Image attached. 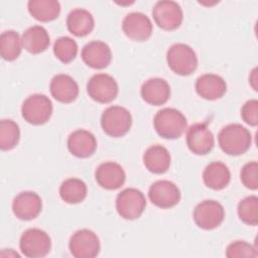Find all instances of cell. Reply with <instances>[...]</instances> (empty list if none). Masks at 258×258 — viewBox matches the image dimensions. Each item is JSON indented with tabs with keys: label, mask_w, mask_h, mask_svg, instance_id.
Wrapping results in <instances>:
<instances>
[{
	"label": "cell",
	"mask_w": 258,
	"mask_h": 258,
	"mask_svg": "<svg viewBox=\"0 0 258 258\" xmlns=\"http://www.w3.org/2000/svg\"><path fill=\"white\" fill-rule=\"evenodd\" d=\"M21 253L29 258L46 256L51 248V240L48 234L38 228H30L24 231L19 240Z\"/></svg>",
	"instance_id": "obj_6"
},
{
	"label": "cell",
	"mask_w": 258,
	"mask_h": 258,
	"mask_svg": "<svg viewBox=\"0 0 258 258\" xmlns=\"http://www.w3.org/2000/svg\"><path fill=\"white\" fill-rule=\"evenodd\" d=\"M220 148L228 155H241L247 152L252 144L250 131L238 123L229 124L221 129L218 135Z\"/></svg>",
	"instance_id": "obj_1"
},
{
	"label": "cell",
	"mask_w": 258,
	"mask_h": 258,
	"mask_svg": "<svg viewBox=\"0 0 258 258\" xmlns=\"http://www.w3.org/2000/svg\"><path fill=\"white\" fill-rule=\"evenodd\" d=\"M21 40L23 48L32 54L45 51L50 43L47 30L40 25H33L27 28L23 32Z\"/></svg>",
	"instance_id": "obj_23"
},
{
	"label": "cell",
	"mask_w": 258,
	"mask_h": 258,
	"mask_svg": "<svg viewBox=\"0 0 258 258\" xmlns=\"http://www.w3.org/2000/svg\"><path fill=\"white\" fill-rule=\"evenodd\" d=\"M192 218L198 227L204 230H213L219 227L225 218L224 207L217 201L206 200L198 204Z\"/></svg>",
	"instance_id": "obj_10"
},
{
	"label": "cell",
	"mask_w": 258,
	"mask_h": 258,
	"mask_svg": "<svg viewBox=\"0 0 258 258\" xmlns=\"http://www.w3.org/2000/svg\"><path fill=\"white\" fill-rule=\"evenodd\" d=\"M87 185L79 178L71 177L63 180L59 186V196L67 204L75 205L82 203L87 197Z\"/></svg>",
	"instance_id": "obj_27"
},
{
	"label": "cell",
	"mask_w": 258,
	"mask_h": 258,
	"mask_svg": "<svg viewBox=\"0 0 258 258\" xmlns=\"http://www.w3.org/2000/svg\"><path fill=\"white\" fill-rule=\"evenodd\" d=\"M249 83L252 88L257 91V68H254L251 72V75L249 76Z\"/></svg>",
	"instance_id": "obj_35"
},
{
	"label": "cell",
	"mask_w": 258,
	"mask_h": 258,
	"mask_svg": "<svg viewBox=\"0 0 258 258\" xmlns=\"http://www.w3.org/2000/svg\"><path fill=\"white\" fill-rule=\"evenodd\" d=\"M171 161L169 151L162 145L155 144L148 147L143 154V163L152 173L161 174L167 171Z\"/></svg>",
	"instance_id": "obj_22"
},
{
	"label": "cell",
	"mask_w": 258,
	"mask_h": 258,
	"mask_svg": "<svg viewBox=\"0 0 258 258\" xmlns=\"http://www.w3.org/2000/svg\"><path fill=\"white\" fill-rule=\"evenodd\" d=\"M146 199L143 192L134 187H128L118 194L116 210L125 220H136L144 212Z\"/></svg>",
	"instance_id": "obj_7"
},
{
	"label": "cell",
	"mask_w": 258,
	"mask_h": 258,
	"mask_svg": "<svg viewBox=\"0 0 258 258\" xmlns=\"http://www.w3.org/2000/svg\"><path fill=\"white\" fill-rule=\"evenodd\" d=\"M258 253L256 248L246 241L232 242L226 250V256L229 258H241V257H257Z\"/></svg>",
	"instance_id": "obj_32"
},
{
	"label": "cell",
	"mask_w": 258,
	"mask_h": 258,
	"mask_svg": "<svg viewBox=\"0 0 258 258\" xmlns=\"http://www.w3.org/2000/svg\"><path fill=\"white\" fill-rule=\"evenodd\" d=\"M42 202L34 191H22L12 202V212L19 220L30 221L35 219L41 212Z\"/></svg>",
	"instance_id": "obj_15"
},
{
	"label": "cell",
	"mask_w": 258,
	"mask_h": 258,
	"mask_svg": "<svg viewBox=\"0 0 258 258\" xmlns=\"http://www.w3.org/2000/svg\"><path fill=\"white\" fill-rule=\"evenodd\" d=\"M196 91L200 97L209 101L222 98L227 92L226 81L215 74L200 76L196 82Z\"/></svg>",
	"instance_id": "obj_20"
},
{
	"label": "cell",
	"mask_w": 258,
	"mask_h": 258,
	"mask_svg": "<svg viewBox=\"0 0 258 258\" xmlns=\"http://www.w3.org/2000/svg\"><path fill=\"white\" fill-rule=\"evenodd\" d=\"M153 125L160 137L164 139H176L184 132L187 121L179 110L163 108L155 114Z\"/></svg>",
	"instance_id": "obj_2"
},
{
	"label": "cell",
	"mask_w": 258,
	"mask_h": 258,
	"mask_svg": "<svg viewBox=\"0 0 258 258\" xmlns=\"http://www.w3.org/2000/svg\"><path fill=\"white\" fill-rule=\"evenodd\" d=\"M188 149L197 155L208 154L215 145L214 135L207 123H195L189 126L185 135Z\"/></svg>",
	"instance_id": "obj_13"
},
{
	"label": "cell",
	"mask_w": 258,
	"mask_h": 258,
	"mask_svg": "<svg viewBox=\"0 0 258 258\" xmlns=\"http://www.w3.org/2000/svg\"><path fill=\"white\" fill-rule=\"evenodd\" d=\"M240 178L247 188L256 190L258 188V163L256 161L247 162L241 169Z\"/></svg>",
	"instance_id": "obj_33"
},
{
	"label": "cell",
	"mask_w": 258,
	"mask_h": 258,
	"mask_svg": "<svg viewBox=\"0 0 258 258\" xmlns=\"http://www.w3.org/2000/svg\"><path fill=\"white\" fill-rule=\"evenodd\" d=\"M152 16L158 27L167 31L177 29L183 20L181 7L170 0L156 2L152 9Z\"/></svg>",
	"instance_id": "obj_9"
},
{
	"label": "cell",
	"mask_w": 258,
	"mask_h": 258,
	"mask_svg": "<svg viewBox=\"0 0 258 258\" xmlns=\"http://www.w3.org/2000/svg\"><path fill=\"white\" fill-rule=\"evenodd\" d=\"M203 180L208 187L214 190H221L229 184L231 180V172L225 163L221 161H213L204 169Z\"/></svg>",
	"instance_id": "obj_25"
},
{
	"label": "cell",
	"mask_w": 258,
	"mask_h": 258,
	"mask_svg": "<svg viewBox=\"0 0 258 258\" xmlns=\"http://www.w3.org/2000/svg\"><path fill=\"white\" fill-rule=\"evenodd\" d=\"M52 114V103L43 94H33L27 97L21 106L23 119L32 125L46 123Z\"/></svg>",
	"instance_id": "obj_5"
},
{
	"label": "cell",
	"mask_w": 258,
	"mask_h": 258,
	"mask_svg": "<svg viewBox=\"0 0 258 258\" xmlns=\"http://www.w3.org/2000/svg\"><path fill=\"white\" fill-rule=\"evenodd\" d=\"M241 118L250 126L258 124V101L255 99L248 100L241 108Z\"/></svg>",
	"instance_id": "obj_34"
},
{
	"label": "cell",
	"mask_w": 258,
	"mask_h": 258,
	"mask_svg": "<svg viewBox=\"0 0 258 258\" xmlns=\"http://www.w3.org/2000/svg\"><path fill=\"white\" fill-rule=\"evenodd\" d=\"M169 69L176 75H191L198 68V57L195 50L185 43H174L166 52Z\"/></svg>",
	"instance_id": "obj_3"
},
{
	"label": "cell",
	"mask_w": 258,
	"mask_h": 258,
	"mask_svg": "<svg viewBox=\"0 0 258 258\" xmlns=\"http://www.w3.org/2000/svg\"><path fill=\"white\" fill-rule=\"evenodd\" d=\"M67 144L69 151L79 158L90 157L97 149L96 137L93 133L85 129H78L72 132Z\"/></svg>",
	"instance_id": "obj_18"
},
{
	"label": "cell",
	"mask_w": 258,
	"mask_h": 258,
	"mask_svg": "<svg viewBox=\"0 0 258 258\" xmlns=\"http://www.w3.org/2000/svg\"><path fill=\"white\" fill-rule=\"evenodd\" d=\"M238 216L240 220L249 226L258 224V198L249 196L238 204Z\"/></svg>",
	"instance_id": "obj_31"
},
{
	"label": "cell",
	"mask_w": 258,
	"mask_h": 258,
	"mask_svg": "<svg viewBox=\"0 0 258 258\" xmlns=\"http://www.w3.org/2000/svg\"><path fill=\"white\" fill-rule=\"evenodd\" d=\"M71 254L76 258H94L100 252L98 236L89 229L76 231L69 242Z\"/></svg>",
	"instance_id": "obj_11"
},
{
	"label": "cell",
	"mask_w": 258,
	"mask_h": 258,
	"mask_svg": "<svg viewBox=\"0 0 258 258\" xmlns=\"http://www.w3.org/2000/svg\"><path fill=\"white\" fill-rule=\"evenodd\" d=\"M122 29L127 37L134 41L147 40L153 30L152 22L142 12L128 13L122 21Z\"/></svg>",
	"instance_id": "obj_14"
},
{
	"label": "cell",
	"mask_w": 258,
	"mask_h": 258,
	"mask_svg": "<svg viewBox=\"0 0 258 258\" xmlns=\"http://www.w3.org/2000/svg\"><path fill=\"white\" fill-rule=\"evenodd\" d=\"M51 96L58 102L69 104L74 102L79 96V86L69 75H55L49 84Z\"/></svg>",
	"instance_id": "obj_19"
},
{
	"label": "cell",
	"mask_w": 258,
	"mask_h": 258,
	"mask_svg": "<svg viewBox=\"0 0 258 258\" xmlns=\"http://www.w3.org/2000/svg\"><path fill=\"white\" fill-rule=\"evenodd\" d=\"M101 126L107 135L122 137L129 132L132 126V116L124 107L110 106L101 116Z\"/></svg>",
	"instance_id": "obj_4"
},
{
	"label": "cell",
	"mask_w": 258,
	"mask_h": 258,
	"mask_svg": "<svg viewBox=\"0 0 258 258\" xmlns=\"http://www.w3.org/2000/svg\"><path fill=\"white\" fill-rule=\"evenodd\" d=\"M95 178L101 187L108 190H115L124 184L126 174L119 163L107 161L101 163L97 167Z\"/></svg>",
	"instance_id": "obj_16"
},
{
	"label": "cell",
	"mask_w": 258,
	"mask_h": 258,
	"mask_svg": "<svg viewBox=\"0 0 258 258\" xmlns=\"http://www.w3.org/2000/svg\"><path fill=\"white\" fill-rule=\"evenodd\" d=\"M81 56L88 67L102 70L110 64L112 52L107 43L100 40H94L83 47Z\"/></svg>",
	"instance_id": "obj_17"
},
{
	"label": "cell",
	"mask_w": 258,
	"mask_h": 258,
	"mask_svg": "<svg viewBox=\"0 0 258 258\" xmlns=\"http://www.w3.org/2000/svg\"><path fill=\"white\" fill-rule=\"evenodd\" d=\"M27 8L30 15L40 22L52 21L60 13V4L56 0H30Z\"/></svg>",
	"instance_id": "obj_26"
},
{
	"label": "cell",
	"mask_w": 258,
	"mask_h": 258,
	"mask_svg": "<svg viewBox=\"0 0 258 258\" xmlns=\"http://www.w3.org/2000/svg\"><path fill=\"white\" fill-rule=\"evenodd\" d=\"M150 202L161 209H169L180 201V190L175 183L161 179L153 182L148 190Z\"/></svg>",
	"instance_id": "obj_12"
},
{
	"label": "cell",
	"mask_w": 258,
	"mask_h": 258,
	"mask_svg": "<svg viewBox=\"0 0 258 258\" xmlns=\"http://www.w3.org/2000/svg\"><path fill=\"white\" fill-rule=\"evenodd\" d=\"M22 40L19 34L14 30H6L0 36V54L3 59L15 60L21 53Z\"/></svg>",
	"instance_id": "obj_28"
},
{
	"label": "cell",
	"mask_w": 258,
	"mask_h": 258,
	"mask_svg": "<svg viewBox=\"0 0 258 258\" xmlns=\"http://www.w3.org/2000/svg\"><path fill=\"white\" fill-rule=\"evenodd\" d=\"M140 95L147 104L160 106L168 101L170 97V87L165 80L152 78L142 84Z\"/></svg>",
	"instance_id": "obj_21"
},
{
	"label": "cell",
	"mask_w": 258,
	"mask_h": 258,
	"mask_svg": "<svg viewBox=\"0 0 258 258\" xmlns=\"http://www.w3.org/2000/svg\"><path fill=\"white\" fill-rule=\"evenodd\" d=\"M53 54L61 62L69 63L73 61L78 54V44L73 38L61 36L54 41Z\"/></svg>",
	"instance_id": "obj_30"
},
{
	"label": "cell",
	"mask_w": 258,
	"mask_h": 258,
	"mask_svg": "<svg viewBox=\"0 0 258 258\" xmlns=\"http://www.w3.org/2000/svg\"><path fill=\"white\" fill-rule=\"evenodd\" d=\"M87 93L92 100L107 104L116 99L119 93V87L112 76L96 74L87 83Z\"/></svg>",
	"instance_id": "obj_8"
},
{
	"label": "cell",
	"mask_w": 258,
	"mask_h": 258,
	"mask_svg": "<svg viewBox=\"0 0 258 258\" xmlns=\"http://www.w3.org/2000/svg\"><path fill=\"white\" fill-rule=\"evenodd\" d=\"M69 31L78 37L90 34L95 27V20L91 12L84 8L73 9L67 17Z\"/></svg>",
	"instance_id": "obj_24"
},
{
	"label": "cell",
	"mask_w": 258,
	"mask_h": 258,
	"mask_svg": "<svg viewBox=\"0 0 258 258\" xmlns=\"http://www.w3.org/2000/svg\"><path fill=\"white\" fill-rule=\"evenodd\" d=\"M20 138L19 126L10 119H3L0 122V148L3 151L13 149Z\"/></svg>",
	"instance_id": "obj_29"
}]
</instances>
